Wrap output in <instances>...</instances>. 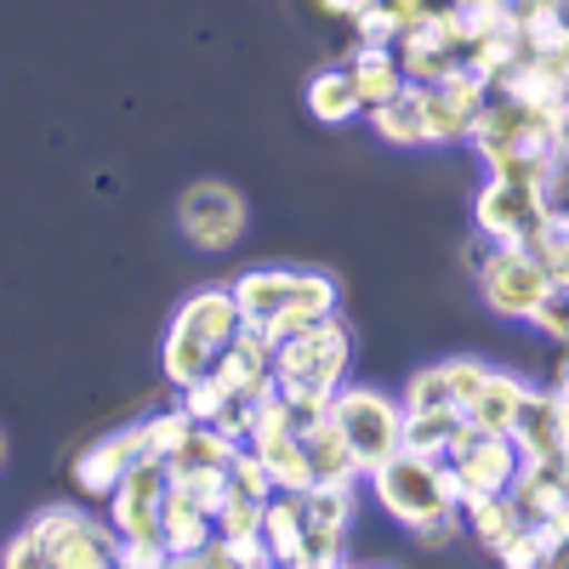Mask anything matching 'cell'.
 I'll return each instance as SVG.
<instances>
[{"label": "cell", "mask_w": 569, "mask_h": 569, "mask_svg": "<svg viewBox=\"0 0 569 569\" xmlns=\"http://www.w3.org/2000/svg\"><path fill=\"white\" fill-rule=\"evenodd\" d=\"M558 120L518 103V98H501V91H490V103L479 109V120H472L467 142L472 154H479L490 166V177H512V182H552V166H558Z\"/></svg>", "instance_id": "cell-1"}, {"label": "cell", "mask_w": 569, "mask_h": 569, "mask_svg": "<svg viewBox=\"0 0 569 569\" xmlns=\"http://www.w3.org/2000/svg\"><path fill=\"white\" fill-rule=\"evenodd\" d=\"M228 291L240 302V313L251 325H262L273 342L330 319L342 302V284L330 273H308V268H246Z\"/></svg>", "instance_id": "cell-2"}, {"label": "cell", "mask_w": 569, "mask_h": 569, "mask_svg": "<svg viewBox=\"0 0 569 569\" xmlns=\"http://www.w3.org/2000/svg\"><path fill=\"white\" fill-rule=\"evenodd\" d=\"M240 302H233L228 284H200L194 297H182V308L171 313L166 325V342H160V365L166 376L182 388L194 382V376H211L217 353L228 348V337L240 330Z\"/></svg>", "instance_id": "cell-3"}, {"label": "cell", "mask_w": 569, "mask_h": 569, "mask_svg": "<svg viewBox=\"0 0 569 569\" xmlns=\"http://www.w3.org/2000/svg\"><path fill=\"white\" fill-rule=\"evenodd\" d=\"M348 365H353V330L342 313H330V319L297 330V337L273 342V382L284 399L330 405V393L348 382Z\"/></svg>", "instance_id": "cell-4"}, {"label": "cell", "mask_w": 569, "mask_h": 569, "mask_svg": "<svg viewBox=\"0 0 569 569\" xmlns=\"http://www.w3.org/2000/svg\"><path fill=\"white\" fill-rule=\"evenodd\" d=\"M370 496L376 507H382L399 530H421V525H433V518L456 512V490H450V467L439 456H421V450H393L388 461H376L370 472Z\"/></svg>", "instance_id": "cell-5"}, {"label": "cell", "mask_w": 569, "mask_h": 569, "mask_svg": "<svg viewBox=\"0 0 569 569\" xmlns=\"http://www.w3.org/2000/svg\"><path fill=\"white\" fill-rule=\"evenodd\" d=\"M330 421L342 427V439L359 461V472H370L376 461H388L399 450L405 433V405L382 388H365V382H342L330 393Z\"/></svg>", "instance_id": "cell-6"}, {"label": "cell", "mask_w": 569, "mask_h": 569, "mask_svg": "<svg viewBox=\"0 0 569 569\" xmlns=\"http://www.w3.org/2000/svg\"><path fill=\"white\" fill-rule=\"evenodd\" d=\"M479 273V297L496 319H518V325H530L547 297H552V279L541 268V257L530 246H490V257L472 268Z\"/></svg>", "instance_id": "cell-7"}, {"label": "cell", "mask_w": 569, "mask_h": 569, "mask_svg": "<svg viewBox=\"0 0 569 569\" xmlns=\"http://www.w3.org/2000/svg\"><path fill=\"white\" fill-rule=\"evenodd\" d=\"M353 512H359V479H319L302 496V552L297 569H337L348 558V530H353Z\"/></svg>", "instance_id": "cell-8"}, {"label": "cell", "mask_w": 569, "mask_h": 569, "mask_svg": "<svg viewBox=\"0 0 569 569\" xmlns=\"http://www.w3.org/2000/svg\"><path fill=\"white\" fill-rule=\"evenodd\" d=\"M251 211H246V194L233 182H188L182 188V200H177V228H182V240L194 246V251H228V246H240V233H246Z\"/></svg>", "instance_id": "cell-9"}, {"label": "cell", "mask_w": 569, "mask_h": 569, "mask_svg": "<svg viewBox=\"0 0 569 569\" xmlns=\"http://www.w3.org/2000/svg\"><path fill=\"white\" fill-rule=\"evenodd\" d=\"M547 188L541 182H512V177H490L472 200V222L490 246H530V233L547 217Z\"/></svg>", "instance_id": "cell-10"}, {"label": "cell", "mask_w": 569, "mask_h": 569, "mask_svg": "<svg viewBox=\"0 0 569 569\" xmlns=\"http://www.w3.org/2000/svg\"><path fill=\"white\" fill-rule=\"evenodd\" d=\"M166 490H171V467L142 450L137 467L109 490V525H114V536L120 541H160Z\"/></svg>", "instance_id": "cell-11"}, {"label": "cell", "mask_w": 569, "mask_h": 569, "mask_svg": "<svg viewBox=\"0 0 569 569\" xmlns=\"http://www.w3.org/2000/svg\"><path fill=\"white\" fill-rule=\"evenodd\" d=\"M450 490H456V507L479 501V496H496V490H512L518 467H525V456H518L512 433H467L456 450H450Z\"/></svg>", "instance_id": "cell-12"}, {"label": "cell", "mask_w": 569, "mask_h": 569, "mask_svg": "<svg viewBox=\"0 0 569 569\" xmlns=\"http://www.w3.org/2000/svg\"><path fill=\"white\" fill-rule=\"evenodd\" d=\"M490 103V80L456 69L439 86H421V114H427V149H445V142H467L479 109Z\"/></svg>", "instance_id": "cell-13"}, {"label": "cell", "mask_w": 569, "mask_h": 569, "mask_svg": "<svg viewBox=\"0 0 569 569\" xmlns=\"http://www.w3.org/2000/svg\"><path fill=\"white\" fill-rule=\"evenodd\" d=\"M211 376H217V388H222L228 399H257V393H268V388H273V337H268L262 325L240 319V330H233L228 348L217 353Z\"/></svg>", "instance_id": "cell-14"}, {"label": "cell", "mask_w": 569, "mask_h": 569, "mask_svg": "<svg viewBox=\"0 0 569 569\" xmlns=\"http://www.w3.org/2000/svg\"><path fill=\"white\" fill-rule=\"evenodd\" d=\"M137 456H142V421L120 427V433H103L98 445H86L74 456V490L91 501H109V490L137 467Z\"/></svg>", "instance_id": "cell-15"}, {"label": "cell", "mask_w": 569, "mask_h": 569, "mask_svg": "<svg viewBox=\"0 0 569 569\" xmlns=\"http://www.w3.org/2000/svg\"><path fill=\"white\" fill-rule=\"evenodd\" d=\"M485 370L490 365H479V359H439V365H421L410 382H405V393H399V405L405 410H439V405H467L472 399V388L485 382Z\"/></svg>", "instance_id": "cell-16"}, {"label": "cell", "mask_w": 569, "mask_h": 569, "mask_svg": "<svg viewBox=\"0 0 569 569\" xmlns=\"http://www.w3.org/2000/svg\"><path fill=\"white\" fill-rule=\"evenodd\" d=\"M80 507H69V501H58V507H46V512H34L29 518V525L7 541V552H0V558H7L12 569H46V563H52L58 569V547L69 541V530L80 525Z\"/></svg>", "instance_id": "cell-17"}, {"label": "cell", "mask_w": 569, "mask_h": 569, "mask_svg": "<svg viewBox=\"0 0 569 569\" xmlns=\"http://www.w3.org/2000/svg\"><path fill=\"white\" fill-rule=\"evenodd\" d=\"M525 399H530L525 376L485 370V382L472 388V399L461 405V416H467L472 433H512V421H518V410H525Z\"/></svg>", "instance_id": "cell-18"}, {"label": "cell", "mask_w": 569, "mask_h": 569, "mask_svg": "<svg viewBox=\"0 0 569 569\" xmlns=\"http://www.w3.org/2000/svg\"><path fill=\"white\" fill-rule=\"evenodd\" d=\"M467 433H472V427H467V416H461L456 405H439V410H405V433H399V445H405V450H421V456L450 461V450H456Z\"/></svg>", "instance_id": "cell-19"}, {"label": "cell", "mask_w": 569, "mask_h": 569, "mask_svg": "<svg viewBox=\"0 0 569 569\" xmlns=\"http://www.w3.org/2000/svg\"><path fill=\"white\" fill-rule=\"evenodd\" d=\"M348 74H353V86H359L365 109L399 98V91L410 86V80H405V69H399V46H353Z\"/></svg>", "instance_id": "cell-20"}, {"label": "cell", "mask_w": 569, "mask_h": 569, "mask_svg": "<svg viewBox=\"0 0 569 569\" xmlns=\"http://www.w3.org/2000/svg\"><path fill=\"white\" fill-rule=\"evenodd\" d=\"M217 536V525H211V512H200L188 496H177V490H166V512H160V541H166V552H171V563H188L206 541Z\"/></svg>", "instance_id": "cell-21"}, {"label": "cell", "mask_w": 569, "mask_h": 569, "mask_svg": "<svg viewBox=\"0 0 569 569\" xmlns=\"http://www.w3.org/2000/svg\"><path fill=\"white\" fill-rule=\"evenodd\" d=\"M370 114V131L393 142V149H427V114H421V86H405L399 98L365 109Z\"/></svg>", "instance_id": "cell-22"}, {"label": "cell", "mask_w": 569, "mask_h": 569, "mask_svg": "<svg viewBox=\"0 0 569 569\" xmlns=\"http://www.w3.org/2000/svg\"><path fill=\"white\" fill-rule=\"evenodd\" d=\"M461 530L479 536L485 552H501L518 530H525V512H518V501L507 490H496V496H479V501L461 507Z\"/></svg>", "instance_id": "cell-23"}, {"label": "cell", "mask_w": 569, "mask_h": 569, "mask_svg": "<svg viewBox=\"0 0 569 569\" xmlns=\"http://www.w3.org/2000/svg\"><path fill=\"white\" fill-rule=\"evenodd\" d=\"M308 114L319 126H353L365 114V98H359V86L348 69H319L308 74Z\"/></svg>", "instance_id": "cell-24"}, {"label": "cell", "mask_w": 569, "mask_h": 569, "mask_svg": "<svg viewBox=\"0 0 569 569\" xmlns=\"http://www.w3.org/2000/svg\"><path fill=\"white\" fill-rule=\"evenodd\" d=\"M257 456H262V467H268V479H273V490H284V496H308L319 479H313V461H308V445L297 439V433H279V439H262V445H251Z\"/></svg>", "instance_id": "cell-25"}, {"label": "cell", "mask_w": 569, "mask_h": 569, "mask_svg": "<svg viewBox=\"0 0 569 569\" xmlns=\"http://www.w3.org/2000/svg\"><path fill=\"white\" fill-rule=\"evenodd\" d=\"M297 439L308 445L313 479H365V472H359V461H353V450H348V439H342V427L330 421V410H325L313 427H302Z\"/></svg>", "instance_id": "cell-26"}, {"label": "cell", "mask_w": 569, "mask_h": 569, "mask_svg": "<svg viewBox=\"0 0 569 569\" xmlns=\"http://www.w3.org/2000/svg\"><path fill=\"white\" fill-rule=\"evenodd\" d=\"M302 530H308L302 496L273 490V496L262 501V541L273 547V563H297V552H302Z\"/></svg>", "instance_id": "cell-27"}, {"label": "cell", "mask_w": 569, "mask_h": 569, "mask_svg": "<svg viewBox=\"0 0 569 569\" xmlns=\"http://www.w3.org/2000/svg\"><path fill=\"white\" fill-rule=\"evenodd\" d=\"M512 445L525 461H558V433H552V405H547V388H530L525 410L512 421Z\"/></svg>", "instance_id": "cell-28"}, {"label": "cell", "mask_w": 569, "mask_h": 569, "mask_svg": "<svg viewBox=\"0 0 569 569\" xmlns=\"http://www.w3.org/2000/svg\"><path fill=\"white\" fill-rule=\"evenodd\" d=\"M530 251L541 257L552 291H569V206H547L541 228L530 233Z\"/></svg>", "instance_id": "cell-29"}, {"label": "cell", "mask_w": 569, "mask_h": 569, "mask_svg": "<svg viewBox=\"0 0 569 569\" xmlns=\"http://www.w3.org/2000/svg\"><path fill=\"white\" fill-rule=\"evenodd\" d=\"M240 439H228L217 421H194L188 427V439L177 445V456H166V467H228Z\"/></svg>", "instance_id": "cell-30"}, {"label": "cell", "mask_w": 569, "mask_h": 569, "mask_svg": "<svg viewBox=\"0 0 569 569\" xmlns=\"http://www.w3.org/2000/svg\"><path fill=\"white\" fill-rule=\"evenodd\" d=\"M171 490L217 518V507L228 501V467H171Z\"/></svg>", "instance_id": "cell-31"}, {"label": "cell", "mask_w": 569, "mask_h": 569, "mask_svg": "<svg viewBox=\"0 0 569 569\" xmlns=\"http://www.w3.org/2000/svg\"><path fill=\"white\" fill-rule=\"evenodd\" d=\"M348 23H353L359 46H399V34H405V18L393 12V0H370V7H359Z\"/></svg>", "instance_id": "cell-32"}, {"label": "cell", "mask_w": 569, "mask_h": 569, "mask_svg": "<svg viewBox=\"0 0 569 569\" xmlns=\"http://www.w3.org/2000/svg\"><path fill=\"white\" fill-rule=\"evenodd\" d=\"M188 427H194V421H188V410L177 405V410H160V416H149V421H142V450H149V456H177V445L188 439Z\"/></svg>", "instance_id": "cell-33"}, {"label": "cell", "mask_w": 569, "mask_h": 569, "mask_svg": "<svg viewBox=\"0 0 569 569\" xmlns=\"http://www.w3.org/2000/svg\"><path fill=\"white\" fill-rule=\"evenodd\" d=\"M217 536H251V530H262V496H246V490H233L228 485V501L217 507Z\"/></svg>", "instance_id": "cell-34"}, {"label": "cell", "mask_w": 569, "mask_h": 569, "mask_svg": "<svg viewBox=\"0 0 569 569\" xmlns=\"http://www.w3.org/2000/svg\"><path fill=\"white\" fill-rule=\"evenodd\" d=\"M177 405L188 410V421H217L228 410V393L217 388V376H194V382H182V399Z\"/></svg>", "instance_id": "cell-35"}, {"label": "cell", "mask_w": 569, "mask_h": 569, "mask_svg": "<svg viewBox=\"0 0 569 569\" xmlns=\"http://www.w3.org/2000/svg\"><path fill=\"white\" fill-rule=\"evenodd\" d=\"M228 485L233 490H246V496H273V479H268V467H262V456L251 450V445H240L233 450V461H228Z\"/></svg>", "instance_id": "cell-36"}, {"label": "cell", "mask_w": 569, "mask_h": 569, "mask_svg": "<svg viewBox=\"0 0 569 569\" xmlns=\"http://www.w3.org/2000/svg\"><path fill=\"white\" fill-rule=\"evenodd\" d=\"M222 547H228V563H233V569H268V563H273V547L262 541V530H251V536H222Z\"/></svg>", "instance_id": "cell-37"}, {"label": "cell", "mask_w": 569, "mask_h": 569, "mask_svg": "<svg viewBox=\"0 0 569 569\" xmlns=\"http://www.w3.org/2000/svg\"><path fill=\"white\" fill-rule=\"evenodd\" d=\"M114 563H126V569H160V563H171V552H166V541H120Z\"/></svg>", "instance_id": "cell-38"}, {"label": "cell", "mask_w": 569, "mask_h": 569, "mask_svg": "<svg viewBox=\"0 0 569 569\" xmlns=\"http://www.w3.org/2000/svg\"><path fill=\"white\" fill-rule=\"evenodd\" d=\"M319 12H330V18H353L359 7H370V0H313Z\"/></svg>", "instance_id": "cell-39"}, {"label": "cell", "mask_w": 569, "mask_h": 569, "mask_svg": "<svg viewBox=\"0 0 569 569\" xmlns=\"http://www.w3.org/2000/svg\"><path fill=\"white\" fill-rule=\"evenodd\" d=\"M558 472H563V485H569V456H563V461H558Z\"/></svg>", "instance_id": "cell-40"}, {"label": "cell", "mask_w": 569, "mask_h": 569, "mask_svg": "<svg viewBox=\"0 0 569 569\" xmlns=\"http://www.w3.org/2000/svg\"><path fill=\"white\" fill-rule=\"evenodd\" d=\"M0 467H7V433H0Z\"/></svg>", "instance_id": "cell-41"}]
</instances>
